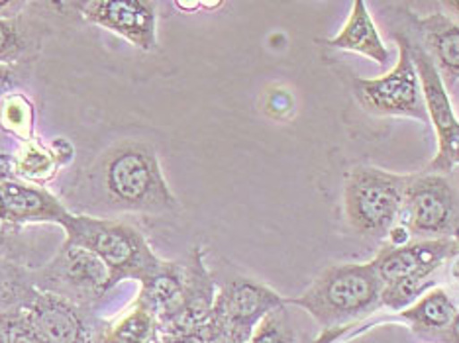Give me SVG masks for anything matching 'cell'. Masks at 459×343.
I'll return each mask as SVG.
<instances>
[{"mask_svg": "<svg viewBox=\"0 0 459 343\" xmlns=\"http://www.w3.org/2000/svg\"><path fill=\"white\" fill-rule=\"evenodd\" d=\"M51 169H54V155L36 143H30L22 158L16 159V173L30 176V179H46L51 175Z\"/></svg>", "mask_w": 459, "mask_h": 343, "instance_id": "20", "label": "cell"}, {"mask_svg": "<svg viewBox=\"0 0 459 343\" xmlns=\"http://www.w3.org/2000/svg\"><path fill=\"white\" fill-rule=\"evenodd\" d=\"M175 6L181 10H196L198 6H201V3H175Z\"/></svg>", "mask_w": 459, "mask_h": 343, "instance_id": "29", "label": "cell"}, {"mask_svg": "<svg viewBox=\"0 0 459 343\" xmlns=\"http://www.w3.org/2000/svg\"><path fill=\"white\" fill-rule=\"evenodd\" d=\"M455 237H436V240L412 242L401 247L385 245L373 265L385 285L399 283V280H428L434 283L430 277L444 265V262L452 259L455 252Z\"/></svg>", "mask_w": 459, "mask_h": 343, "instance_id": "11", "label": "cell"}, {"mask_svg": "<svg viewBox=\"0 0 459 343\" xmlns=\"http://www.w3.org/2000/svg\"><path fill=\"white\" fill-rule=\"evenodd\" d=\"M0 222H6V214H4V202H3V196H0Z\"/></svg>", "mask_w": 459, "mask_h": 343, "instance_id": "30", "label": "cell"}, {"mask_svg": "<svg viewBox=\"0 0 459 343\" xmlns=\"http://www.w3.org/2000/svg\"><path fill=\"white\" fill-rule=\"evenodd\" d=\"M204 334H206V343H238L232 338H230L226 331H222L218 326H214L212 322H208L204 326Z\"/></svg>", "mask_w": 459, "mask_h": 343, "instance_id": "24", "label": "cell"}, {"mask_svg": "<svg viewBox=\"0 0 459 343\" xmlns=\"http://www.w3.org/2000/svg\"><path fill=\"white\" fill-rule=\"evenodd\" d=\"M161 343H206V334L204 328L185 334H161Z\"/></svg>", "mask_w": 459, "mask_h": 343, "instance_id": "22", "label": "cell"}, {"mask_svg": "<svg viewBox=\"0 0 459 343\" xmlns=\"http://www.w3.org/2000/svg\"><path fill=\"white\" fill-rule=\"evenodd\" d=\"M287 304L275 290L257 280L239 277L228 279L216 290L211 322L238 343H247L271 310Z\"/></svg>", "mask_w": 459, "mask_h": 343, "instance_id": "7", "label": "cell"}, {"mask_svg": "<svg viewBox=\"0 0 459 343\" xmlns=\"http://www.w3.org/2000/svg\"><path fill=\"white\" fill-rule=\"evenodd\" d=\"M32 285L82 308L110 293L117 280L95 253L64 242L49 263L32 269Z\"/></svg>", "mask_w": 459, "mask_h": 343, "instance_id": "6", "label": "cell"}, {"mask_svg": "<svg viewBox=\"0 0 459 343\" xmlns=\"http://www.w3.org/2000/svg\"><path fill=\"white\" fill-rule=\"evenodd\" d=\"M0 343H6V341H4V334H3V330H0Z\"/></svg>", "mask_w": 459, "mask_h": 343, "instance_id": "31", "label": "cell"}, {"mask_svg": "<svg viewBox=\"0 0 459 343\" xmlns=\"http://www.w3.org/2000/svg\"><path fill=\"white\" fill-rule=\"evenodd\" d=\"M16 82H18V67L0 65V107H3L8 92L16 87Z\"/></svg>", "mask_w": 459, "mask_h": 343, "instance_id": "21", "label": "cell"}, {"mask_svg": "<svg viewBox=\"0 0 459 343\" xmlns=\"http://www.w3.org/2000/svg\"><path fill=\"white\" fill-rule=\"evenodd\" d=\"M406 318H411L419 328L446 330L457 322V310L446 290L434 288L424 293L411 310H406Z\"/></svg>", "mask_w": 459, "mask_h": 343, "instance_id": "16", "label": "cell"}, {"mask_svg": "<svg viewBox=\"0 0 459 343\" xmlns=\"http://www.w3.org/2000/svg\"><path fill=\"white\" fill-rule=\"evenodd\" d=\"M455 116H457V120H459V107H457V110H455Z\"/></svg>", "mask_w": 459, "mask_h": 343, "instance_id": "32", "label": "cell"}, {"mask_svg": "<svg viewBox=\"0 0 459 343\" xmlns=\"http://www.w3.org/2000/svg\"><path fill=\"white\" fill-rule=\"evenodd\" d=\"M452 273H454V277L457 279V283H459V240H457V245H455V252L452 255Z\"/></svg>", "mask_w": 459, "mask_h": 343, "instance_id": "28", "label": "cell"}, {"mask_svg": "<svg viewBox=\"0 0 459 343\" xmlns=\"http://www.w3.org/2000/svg\"><path fill=\"white\" fill-rule=\"evenodd\" d=\"M412 175H396L375 167L353 169L343 189V208L359 236L383 237L401 220L404 193Z\"/></svg>", "mask_w": 459, "mask_h": 343, "instance_id": "4", "label": "cell"}, {"mask_svg": "<svg viewBox=\"0 0 459 343\" xmlns=\"http://www.w3.org/2000/svg\"><path fill=\"white\" fill-rule=\"evenodd\" d=\"M20 226H13V224H6V222H0V249H3L8 242L10 234H14Z\"/></svg>", "mask_w": 459, "mask_h": 343, "instance_id": "26", "label": "cell"}, {"mask_svg": "<svg viewBox=\"0 0 459 343\" xmlns=\"http://www.w3.org/2000/svg\"><path fill=\"white\" fill-rule=\"evenodd\" d=\"M420 32L436 71L440 73L446 89L459 81V22L447 14L434 13L420 22Z\"/></svg>", "mask_w": 459, "mask_h": 343, "instance_id": "14", "label": "cell"}, {"mask_svg": "<svg viewBox=\"0 0 459 343\" xmlns=\"http://www.w3.org/2000/svg\"><path fill=\"white\" fill-rule=\"evenodd\" d=\"M247 343H297V334L287 304L271 310L259 322Z\"/></svg>", "mask_w": 459, "mask_h": 343, "instance_id": "17", "label": "cell"}, {"mask_svg": "<svg viewBox=\"0 0 459 343\" xmlns=\"http://www.w3.org/2000/svg\"><path fill=\"white\" fill-rule=\"evenodd\" d=\"M0 330L6 343H49L28 308H16L0 314Z\"/></svg>", "mask_w": 459, "mask_h": 343, "instance_id": "18", "label": "cell"}, {"mask_svg": "<svg viewBox=\"0 0 459 343\" xmlns=\"http://www.w3.org/2000/svg\"><path fill=\"white\" fill-rule=\"evenodd\" d=\"M95 179L108 208L163 214L179 208L167 184L158 153L148 143L122 141L102 153Z\"/></svg>", "mask_w": 459, "mask_h": 343, "instance_id": "1", "label": "cell"}, {"mask_svg": "<svg viewBox=\"0 0 459 343\" xmlns=\"http://www.w3.org/2000/svg\"><path fill=\"white\" fill-rule=\"evenodd\" d=\"M326 44L336 49L353 51V54L368 57L373 64L379 65H385L389 61V49L381 39L379 30L375 26L369 14V8L363 0H356V3L351 4V13L346 20V24L340 30V34L328 39Z\"/></svg>", "mask_w": 459, "mask_h": 343, "instance_id": "15", "label": "cell"}, {"mask_svg": "<svg viewBox=\"0 0 459 343\" xmlns=\"http://www.w3.org/2000/svg\"><path fill=\"white\" fill-rule=\"evenodd\" d=\"M412 59L419 71L428 118L436 130L437 153L430 165L434 173H450L459 163V120L452 107L447 89L436 71L432 59L419 46H412Z\"/></svg>", "mask_w": 459, "mask_h": 343, "instance_id": "9", "label": "cell"}, {"mask_svg": "<svg viewBox=\"0 0 459 343\" xmlns=\"http://www.w3.org/2000/svg\"><path fill=\"white\" fill-rule=\"evenodd\" d=\"M92 343H120V341L114 338L112 330L97 328L95 331H92Z\"/></svg>", "mask_w": 459, "mask_h": 343, "instance_id": "25", "label": "cell"}, {"mask_svg": "<svg viewBox=\"0 0 459 343\" xmlns=\"http://www.w3.org/2000/svg\"><path fill=\"white\" fill-rule=\"evenodd\" d=\"M28 310L49 343H92V330L82 318L81 306L69 300L38 290Z\"/></svg>", "mask_w": 459, "mask_h": 343, "instance_id": "12", "label": "cell"}, {"mask_svg": "<svg viewBox=\"0 0 459 343\" xmlns=\"http://www.w3.org/2000/svg\"><path fill=\"white\" fill-rule=\"evenodd\" d=\"M87 22L128 39L135 49H158V4L148 0H87L75 3Z\"/></svg>", "mask_w": 459, "mask_h": 343, "instance_id": "10", "label": "cell"}, {"mask_svg": "<svg viewBox=\"0 0 459 343\" xmlns=\"http://www.w3.org/2000/svg\"><path fill=\"white\" fill-rule=\"evenodd\" d=\"M383 280L373 262L356 265H332L297 298L287 304L305 308L325 330L368 316L381 306Z\"/></svg>", "mask_w": 459, "mask_h": 343, "instance_id": "2", "label": "cell"}, {"mask_svg": "<svg viewBox=\"0 0 459 343\" xmlns=\"http://www.w3.org/2000/svg\"><path fill=\"white\" fill-rule=\"evenodd\" d=\"M442 6L447 13V16L455 20V22H459V0H447V3H444Z\"/></svg>", "mask_w": 459, "mask_h": 343, "instance_id": "27", "label": "cell"}, {"mask_svg": "<svg viewBox=\"0 0 459 343\" xmlns=\"http://www.w3.org/2000/svg\"><path fill=\"white\" fill-rule=\"evenodd\" d=\"M0 196L4 202L6 224L22 226L36 222H51L61 226L71 214L57 196L46 189L30 186L16 179L0 184Z\"/></svg>", "mask_w": 459, "mask_h": 343, "instance_id": "13", "label": "cell"}, {"mask_svg": "<svg viewBox=\"0 0 459 343\" xmlns=\"http://www.w3.org/2000/svg\"><path fill=\"white\" fill-rule=\"evenodd\" d=\"M14 175H16V158L0 151V184H4L6 181H13Z\"/></svg>", "mask_w": 459, "mask_h": 343, "instance_id": "23", "label": "cell"}, {"mask_svg": "<svg viewBox=\"0 0 459 343\" xmlns=\"http://www.w3.org/2000/svg\"><path fill=\"white\" fill-rule=\"evenodd\" d=\"M455 218V193L450 181L440 173L412 175L404 193L401 222L411 236L446 237Z\"/></svg>", "mask_w": 459, "mask_h": 343, "instance_id": "8", "label": "cell"}, {"mask_svg": "<svg viewBox=\"0 0 459 343\" xmlns=\"http://www.w3.org/2000/svg\"><path fill=\"white\" fill-rule=\"evenodd\" d=\"M396 44H399L396 65L377 79H353V95L361 108L375 116H406L430 124L411 41L399 34Z\"/></svg>", "mask_w": 459, "mask_h": 343, "instance_id": "5", "label": "cell"}, {"mask_svg": "<svg viewBox=\"0 0 459 343\" xmlns=\"http://www.w3.org/2000/svg\"><path fill=\"white\" fill-rule=\"evenodd\" d=\"M0 124L3 128L16 136L30 138L34 130V108L32 102L22 95H8L0 107Z\"/></svg>", "mask_w": 459, "mask_h": 343, "instance_id": "19", "label": "cell"}, {"mask_svg": "<svg viewBox=\"0 0 459 343\" xmlns=\"http://www.w3.org/2000/svg\"><path fill=\"white\" fill-rule=\"evenodd\" d=\"M61 227L65 244L95 253L110 269L117 285L122 280L143 283L163 263L143 234L126 222L71 212Z\"/></svg>", "mask_w": 459, "mask_h": 343, "instance_id": "3", "label": "cell"}]
</instances>
